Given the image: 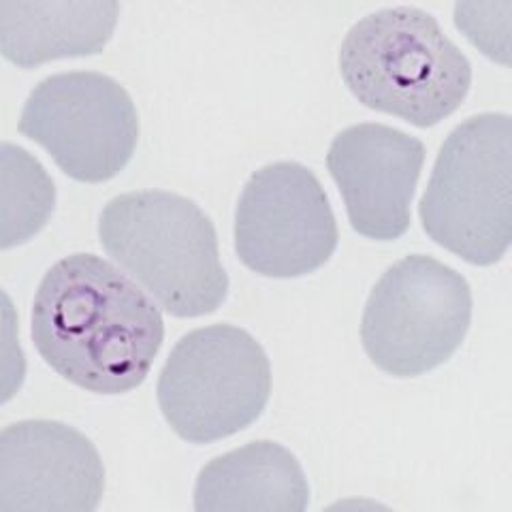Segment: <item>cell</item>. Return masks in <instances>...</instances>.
<instances>
[{"mask_svg":"<svg viewBox=\"0 0 512 512\" xmlns=\"http://www.w3.org/2000/svg\"><path fill=\"white\" fill-rule=\"evenodd\" d=\"M30 335L64 380L96 395H122L148 378L165 320L131 276L82 252L47 269L32 301Z\"/></svg>","mask_w":512,"mask_h":512,"instance_id":"cell-1","label":"cell"},{"mask_svg":"<svg viewBox=\"0 0 512 512\" xmlns=\"http://www.w3.org/2000/svg\"><path fill=\"white\" fill-rule=\"evenodd\" d=\"M340 73L361 105L416 128L453 116L472 86L468 56L419 7L361 18L342 41Z\"/></svg>","mask_w":512,"mask_h":512,"instance_id":"cell-2","label":"cell"},{"mask_svg":"<svg viewBox=\"0 0 512 512\" xmlns=\"http://www.w3.org/2000/svg\"><path fill=\"white\" fill-rule=\"evenodd\" d=\"M99 239L109 259L175 318L212 314L229 295L214 222L188 197L124 192L103 207Z\"/></svg>","mask_w":512,"mask_h":512,"instance_id":"cell-3","label":"cell"},{"mask_svg":"<svg viewBox=\"0 0 512 512\" xmlns=\"http://www.w3.org/2000/svg\"><path fill=\"white\" fill-rule=\"evenodd\" d=\"M423 231L470 265L502 261L512 239V120L478 114L442 143L419 203Z\"/></svg>","mask_w":512,"mask_h":512,"instance_id":"cell-4","label":"cell"},{"mask_svg":"<svg viewBox=\"0 0 512 512\" xmlns=\"http://www.w3.org/2000/svg\"><path fill=\"white\" fill-rule=\"evenodd\" d=\"M156 397L169 427L190 444L231 438L259 421L271 397V365L235 325L186 333L158 376Z\"/></svg>","mask_w":512,"mask_h":512,"instance_id":"cell-5","label":"cell"},{"mask_svg":"<svg viewBox=\"0 0 512 512\" xmlns=\"http://www.w3.org/2000/svg\"><path fill=\"white\" fill-rule=\"evenodd\" d=\"M472 325V291L457 269L410 254L367 297L361 342L380 372L423 376L451 359Z\"/></svg>","mask_w":512,"mask_h":512,"instance_id":"cell-6","label":"cell"},{"mask_svg":"<svg viewBox=\"0 0 512 512\" xmlns=\"http://www.w3.org/2000/svg\"><path fill=\"white\" fill-rule=\"evenodd\" d=\"M20 133L84 184L107 182L131 163L139 118L131 94L114 77L71 71L45 77L28 94Z\"/></svg>","mask_w":512,"mask_h":512,"instance_id":"cell-7","label":"cell"},{"mask_svg":"<svg viewBox=\"0 0 512 512\" xmlns=\"http://www.w3.org/2000/svg\"><path fill=\"white\" fill-rule=\"evenodd\" d=\"M340 231L327 192L299 163L254 171L235 210V252L265 278L310 276L338 250Z\"/></svg>","mask_w":512,"mask_h":512,"instance_id":"cell-8","label":"cell"},{"mask_svg":"<svg viewBox=\"0 0 512 512\" xmlns=\"http://www.w3.org/2000/svg\"><path fill=\"white\" fill-rule=\"evenodd\" d=\"M425 154L421 139L387 124L363 122L333 137L327 169L340 188L352 231L374 242L406 235Z\"/></svg>","mask_w":512,"mask_h":512,"instance_id":"cell-9","label":"cell"},{"mask_svg":"<svg viewBox=\"0 0 512 512\" xmlns=\"http://www.w3.org/2000/svg\"><path fill=\"white\" fill-rule=\"evenodd\" d=\"M103 491V459L75 427L35 419L0 434V512H92Z\"/></svg>","mask_w":512,"mask_h":512,"instance_id":"cell-10","label":"cell"},{"mask_svg":"<svg viewBox=\"0 0 512 512\" xmlns=\"http://www.w3.org/2000/svg\"><path fill=\"white\" fill-rule=\"evenodd\" d=\"M120 5L114 0L84 3H0V52L18 69H37L60 58L101 54L114 37Z\"/></svg>","mask_w":512,"mask_h":512,"instance_id":"cell-11","label":"cell"},{"mask_svg":"<svg viewBox=\"0 0 512 512\" xmlns=\"http://www.w3.org/2000/svg\"><path fill=\"white\" fill-rule=\"evenodd\" d=\"M308 504L310 485L301 463L271 440H256L212 459L195 485L197 512H303Z\"/></svg>","mask_w":512,"mask_h":512,"instance_id":"cell-12","label":"cell"},{"mask_svg":"<svg viewBox=\"0 0 512 512\" xmlns=\"http://www.w3.org/2000/svg\"><path fill=\"white\" fill-rule=\"evenodd\" d=\"M0 248L9 250L35 237L56 207V188L39 160L5 141L0 148Z\"/></svg>","mask_w":512,"mask_h":512,"instance_id":"cell-13","label":"cell"}]
</instances>
